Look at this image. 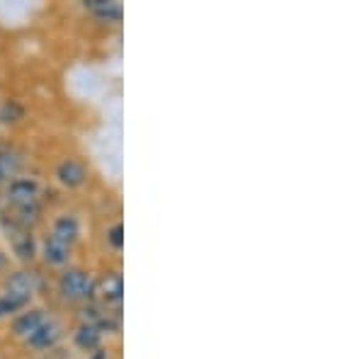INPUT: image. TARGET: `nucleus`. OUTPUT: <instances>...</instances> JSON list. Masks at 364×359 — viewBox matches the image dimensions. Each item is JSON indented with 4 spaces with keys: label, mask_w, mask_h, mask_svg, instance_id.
Here are the masks:
<instances>
[{
    "label": "nucleus",
    "mask_w": 364,
    "mask_h": 359,
    "mask_svg": "<svg viewBox=\"0 0 364 359\" xmlns=\"http://www.w3.org/2000/svg\"><path fill=\"white\" fill-rule=\"evenodd\" d=\"M58 286H61V294L66 299H87L92 294V279L83 269H66L61 274Z\"/></svg>",
    "instance_id": "nucleus-1"
},
{
    "label": "nucleus",
    "mask_w": 364,
    "mask_h": 359,
    "mask_svg": "<svg viewBox=\"0 0 364 359\" xmlns=\"http://www.w3.org/2000/svg\"><path fill=\"white\" fill-rule=\"evenodd\" d=\"M39 197V185L29 178H15L8 187V199L15 204L17 209L20 207H29V204H37Z\"/></svg>",
    "instance_id": "nucleus-2"
},
{
    "label": "nucleus",
    "mask_w": 364,
    "mask_h": 359,
    "mask_svg": "<svg viewBox=\"0 0 364 359\" xmlns=\"http://www.w3.org/2000/svg\"><path fill=\"white\" fill-rule=\"evenodd\" d=\"M58 180L63 182L66 187H78L83 185L85 178H87V170L80 161H75V158H68V161H63L61 166L56 170Z\"/></svg>",
    "instance_id": "nucleus-3"
},
{
    "label": "nucleus",
    "mask_w": 364,
    "mask_h": 359,
    "mask_svg": "<svg viewBox=\"0 0 364 359\" xmlns=\"http://www.w3.org/2000/svg\"><path fill=\"white\" fill-rule=\"evenodd\" d=\"M78 231H80V226H78V221H75V216L66 214V216H58V219H56L51 238H56V240H61V243L70 245L75 238H78Z\"/></svg>",
    "instance_id": "nucleus-4"
},
{
    "label": "nucleus",
    "mask_w": 364,
    "mask_h": 359,
    "mask_svg": "<svg viewBox=\"0 0 364 359\" xmlns=\"http://www.w3.org/2000/svg\"><path fill=\"white\" fill-rule=\"evenodd\" d=\"M124 294V282H122L119 274H107L102 282H100V296L105 299L107 304H117Z\"/></svg>",
    "instance_id": "nucleus-5"
},
{
    "label": "nucleus",
    "mask_w": 364,
    "mask_h": 359,
    "mask_svg": "<svg viewBox=\"0 0 364 359\" xmlns=\"http://www.w3.org/2000/svg\"><path fill=\"white\" fill-rule=\"evenodd\" d=\"M29 343H32L34 347H39V350H44V347H51L58 340V326L56 323H42V326L37 328L32 335H29Z\"/></svg>",
    "instance_id": "nucleus-6"
},
{
    "label": "nucleus",
    "mask_w": 364,
    "mask_h": 359,
    "mask_svg": "<svg viewBox=\"0 0 364 359\" xmlns=\"http://www.w3.org/2000/svg\"><path fill=\"white\" fill-rule=\"evenodd\" d=\"M68 252H70V245L61 243V240L51 238L44 243V257L49 260L51 264H66L68 262Z\"/></svg>",
    "instance_id": "nucleus-7"
},
{
    "label": "nucleus",
    "mask_w": 364,
    "mask_h": 359,
    "mask_svg": "<svg viewBox=\"0 0 364 359\" xmlns=\"http://www.w3.org/2000/svg\"><path fill=\"white\" fill-rule=\"evenodd\" d=\"M44 323V316L42 311H27V314H22L20 318L15 321V333L17 335H25V338H29L34 331H37L39 326Z\"/></svg>",
    "instance_id": "nucleus-8"
},
{
    "label": "nucleus",
    "mask_w": 364,
    "mask_h": 359,
    "mask_svg": "<svg viewBox=\"0 0 364 359\" xmlns=\"http://www.w3.org/2000/svg\"><path fill=\"white\" fill-rule=\"evenodd\" d=\"M37 286H39V279H37V274H32V272H20L13 277V282H10V291L22 294V296H27V299Z\"/></svg>",
    "instance_id": "nucleus-9"
},
{
    "label": "nucleus",
    "mask_w": 364,
    "mask_h": 359,
    "mask_svg": "<svg viewBox=\"0 0 364 359\" xmlns=\"http://www.w3.org/2000/svg\"><path fill=\"white\" fill-rule=\"evenodd\" d=\"M100 338H102V335H100V328L90 326V323H87V326H80L78 333H75V343L83 347V350H95L100 345Z\"/></svg>",
    "instance_id": "nucleus-10"
},
{
    "label": "nucleus",
    "mask_w": 364,
    "mask_h": 359,
    "mask_svg": "<svg viewBox=\"0 0 364 359\" xmlns=\"http://www.w3.org/2000/svg\"><path fill=\"white\" fill-rule=\"evenodd\" d=\"M17 168H20V161H17L15 153L10 151H0V182L15 178Z\"/></svg>",
    "instance_id": "nucleus-11"
},
{
    "label": "nucleus",
    "mask_w": 364,
    "mask_h": 359,
    "mask_svg": "<svg viewBox=\"0 0 364 359\" xmlns=\"http://www.w3.org/2000/svg\"><path fill=\"white\" fill-rule=\"evenodd\" d=\"M29 301L27 296H22V294H15V291H10L8 296H3L0 299V316H8V314H15L17 309H22Z\"/></svg>",
    "instance_id": "nucleus-12"
},
{
    "label": "nucleus",
    "mask_w": 364,
    "mask_h": 359,
    "mask_svg": "<svg viewBox=\"0 0 364 359\" xmlns=\"http://www.w3.org/2000/svg\"><path fill=\"white\" fill-rule=\"evenodd\" d=\"M90 5H92V8H95L102 17H114V20H119V17H122L119 3H107V0H90Z\"/></svg>",
    "instance_id": "nucleus-13"
},
{
    "label": "nucleus",
    "mask_w": 364,
    "mask_h": 359,
    "mask_svg": "<svg viewBox=\"0 0 364 359\" xmlns=\"http://www.w3.org/2000/svg\"><path fill=\"white\" fill-rule=\"evenodd\" d=\"M15 250L20 252V257H32V238L27 233H17L13 238Z\"/></svg>",
    "instance_id": "nucleus-14"
},
{
    "label": "nucleus",
    "mask_w": 364,
    "mask_h": 359,
    "mask_svg": "<svg viewBox=\"0 0 364 359\" xmlns=\"http://www.w3.org/2000/svg\"><path fill=\"white\" fill-rule=\"evenodd\" d=\"M122 233H124V228H122L119 223L109 228V243H112L114 248H122V245H124V238H122Z\"/></svg>",
    "instance_id": "nucleus-15"
},
{
    "label": "nucleus",
    "mask_w": 364,
    "mask_h": 359,
    "mask_svg": "<svg viewBox=\"0 0 364 359\" xmlns=\"http://www.w3.org/2000/svg\"><path fill=\"white\" fill-rule=\"evenodd\" d=\"M92 359H107V357H105L102 352H100V355H95V357H92Z\"/></svg>",
    "instance_id": "nucleus-16"
}]
</instances>
